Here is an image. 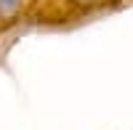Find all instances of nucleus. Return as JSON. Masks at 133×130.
Returning <instances> with one entry per match:
<instances>
[{
    "instance_id": "f257e3e1",
    "label": "nucleus",
    "mask_w": 133,
    "mask_h": 130,
    "mask_svg": "<svg viewBox=\"0 0 133 130\" xmlns=\"http://www.w3.org/2000/svg\"><path fill=\"white\" fill-rule=\"evenodd\" d=\"M21 0H0V11H14Z\"/></svg>"
}]
</instances>
